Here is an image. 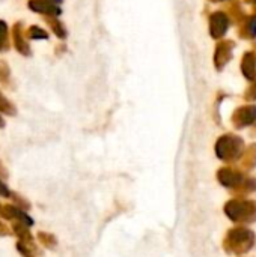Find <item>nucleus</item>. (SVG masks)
I'll return each mask as SVG.
<instances>
[{
	"mask_svg": "<svg viewBox=\"0 0 256 257\" xmlns=\"http://www.w3.org/2000/svg\"><path fill=\"white\" fill-rule=\"evenodd\" d=\"M256 120V107L249 105V107H240L234 116H232V122L237 128H244L252 125Z\"/></svg>",
	"mask_w": 256,
	"mask_h": 257,
	"instance_id": "5",
	"label": "nucleus"
},
{
	"mask_svg": "<svg viewBox=\"0 0 256 257\" xmlns=\"http://www.w3.org/2000/svg\"><path fill=\"white\" fill-rule=\"evenodd\" d=\"M217 181L226 188H237L243 184V175L234 169L223 167L217 172Z\"/></svg>",
	"mask_w": 256,
	"mask_h": 257,
	"instance_id": "4",
	"label": "nucleus"
},
{
	"mask_svg": "<svg viewBox=\"0 0 256 257\" xmlns=\"http://www.w3.org/2000/svg\"><path fill=\"white\" fill-rule=\"evenodd\" d=\"M241 71L246 78L253 80L256 77V57L253 53H246L241 62Z\"/></svg>",
	"mask_w": 256,
	"mask_h": 257,
	"instance_id": "10",
	"label": "nucleus"
},
{
	"mask_svg": "<svg viewBox=\"0 0 256 257\" xmlns=\"http://www.w3.org/2000/svg\"><path fill=\"white\" fill-rule=\"evenodd\" d=\"M8 48V24L0 20V51Z\"/></svg>",
	"mask_w": 256,
	"mask_h": 257,
	"instance_id": "16",
	"label": "nucleus"
},
{
	"mask_svg": "<svg viewBox=\"0 0 256 257\" xmlns=\"http://www.w3.org/2000/svg\"><path fill=\"white\" fill-rule=\"evenodd\" d=\"M243 157V166L246 169H252L256 166V145H252L246 154L241 155Z\"/></svg>",
	"mask_w": 256,
	"mask_h": 257,
	"instance_id": "12",
	"label": "nucleus"
},
{
	"mask_svg": "<svg viewBox=\"0 0 256 257\" xmlns=\"http://www.w3.org/2000/svg\"><path fill=\"white\" fill-rule=\"evenodd\" d=\"M229 27V20L223 12H216L210 18V33L213 38H222Z\"/></svg>",
	"mask_w": 256,
	"mask_h": 257,
	"instance_id": "6",
	"label": "nucleus"
},
{
	"mask_svg": "<svg viewBox=\"0 0 256 257\" xmlns=\"http://www.w3.org/2000/svg\"><path fill=\"white\" fill-rule=\"evenodd\" d=\"M11 235V230L8 229V226L0 220V236H9Z\"/></svg>",
	"mask_w": 256,
	"mask_h": 257,
	"instance_id": "21",
	"label": "nucleus"
},
{
	"mask_svg": "<svg viewBox=\"0 0 256 257\" xmlns=\"http://www.w3.org/2000/svg\"><path fill=\"white\" fill-rule=\"evenodd\" d=\"M0 176H3V178H8V173H6V170L0 166Z\"/></svg>",
	"mask_w": 256,
	"mask_h": 257,
	"instance_id": "23",
	"label": "nucleus"
},
{
	"mask_svg": "<svg viewBox=\"0 0 256 257\" xmlns=\"http://www.w3.org/2000/svg\"><path fill=\"white\" fill-rule=\"evenodd\" d=\"M29 8L35 12L47 14V15H59L60 14V9L54 3H50L47 0H30Z\"/></svg>",
	"mask_w": 256,
	"mask_h": 257,
	"instance_id": "8",
	"label": "nucleus"
},
{
	"mask_svg": "<svg viewBox=\"0 0 256 257\" xmlns=\"http://www.w3.org/2000/svg\"><path fill=\"white\" fill-rule=\"evenodd\" d=\"M2 206H3V205H0V211H2Z\"/></svg>",
	"mask_w": 256,
	"mask_h": 257,
	"instance_id": "27",
	"label": "nucleus"
},
{
	"mask_svg": "<svg viewBox=\"0 0 256 257\" xmlns=\"http://www.w3.org/2000/svg\"><path fill=\"white\" fill-rule=\"evenodd\" d=\"M0 196H3V197H11L12 196V191L5 185V182L0 179Z\"/></svg>",
	"mask_w": 256,
	"mask_h": 257,
	"instance_id": "20",
	"label": "nucleus"
},
{
	"mask_svg": "<svg viewBox=\"0 0 256 257\" xmlns=\"http://www.w3.org/2000/svg\"><path fill=\"white\" fill-rule=\"evenodd\" d=\"M5 126V122H3V119L0 117V128H3Z\"/></svg>",
	"mask_w": 256,
	"mask_h": 257,
	"instance_id": "25",
	"label": "nucleus"
},
{
	"mask_svg": "<svg viewBox=\"0 0 256 257\" xmlns=\"http://www.w3.org/2000/svg\"><path fill=\"white\" fill-rule=\"evenodd\" d=\"M213 2H222V0H213Z\"/></svg>",
	"mask_w": 256,
	"mask_h": 257,
	"instance_id": "26",
	"label": "nucleus"
},
{
	"mask_svg": "<svg viewBox=\"0 0 256 257\" xmlns=\"http://www.w3.org/2000/svg\"><path fill=\"white\" fill-rule=\"evenodd\" d=\"M244 143L238 136L228 134L217 140L216 143V154L223 161H235L243 155Z\"/></svg>",
	"mask_w": 256,
	"mask_h": 257,
	"instance_id": "3",
	"label": "nucleus"
},
{
	"mask_svg": "<svg viewBox=\"0 0 256 257\" xmlns=\"http://www.w3.org/2000/svg\"><path fill=\"white\" fill-rule=\"evenodd\" d=\"M47 2H50V3H54V5H57V3H60L62 0H47Z\"/></svg>",
	"mask_w": 256,
	"mask_h": 257,
	"instance_id": "24",
	"label": "nucleus"
},
{
	"mask_svg": "<svg viewBox=\"0 0 256 257\" xmlns=\"http://www.w3.org/2000/svg\"><path fill=\"white\" fill-rule=\"evenodd\" d=\"M255 244V233L246 227H235L228 230L223 247L231 254H244L252 250Z\"/></svg>",
	"mask_w": 256,
	"mask_h": 257,
	"instance_id": "1",
	"label": "nucleus"
},
{
	"mask_svg": "<svg viewBox=\"0 0 256 257\" xmlns=\"http://www.w3.org/2000/svg\"><path fill=\"white\" fill-rule=\"evenodd\" d=\"M51 27H53V32H54V33H56L59 38H65L66 32H65L63 26H62L59 21H56V20H51Z\"/></svg>",
	"mask_w": 256,
	"mask_h": 257,
	"instance_id": "19",
	"label": "nucleus"
},
{
	"mask_svg": "<svg viewBox=\"0 0 256 257\" xmlns=\"http://www.w3.org/2000/svg\"><path fill=\"white\" fill-rule=\"evenodd\" d=\"M225 214L234 223H253L256 220V202L255 200H243L234 199L225 205Z\"/></svg>",
	"mask_w": 256,
	"mask_h": 257,
	"instance_id": "2",
	"label": "nucleus"
},
{
	"mask_svg": "<svg viewBox=\"0 0 256 257\" xmlns=\"http://www.w3.org/2000/svg\"><path fill=\"white\" fill-rule=\"evenodd\" d=\"M0 111L5 113V114H9V116H15V107L0 93Z\"/></svg>",
	"mask_w": 256,
	"mask_h": 257,
	"instance_id": "15",
	"label": "nucleus"
},
{
	"mask_svg": "<svg viewBox=\"0 0 256 257\" xmlns=\"http://www.w3.org/2000/svg\"><path fill=\"white\" fill-rule=\"evenodd\" d=\"M232 56V44L231 42H222L220 45H217V51H216V66L219 69H222L228 60Z\"/></svg>",
	"mask_w": 256,
	"mask_h": 257,
	"instance_id": "9",
	"label": "nucleus"
},
{
	"mask_svg": "<svg viewBox=\"0 0 256 257\" xmlns=\"http://www.w3.org/2000/svg\"><path fill=\"white\" fill-rule=\"evenodd\" d=\"M247 98L249 99H255L256 98V81L252 84V87L247 90Z\"/></svg>",
	"mask_w": 256,
	"mask_h": 257,
	"instance_id": "22",
	"label": "nucleus"
},
{
	"mask_svg": "<svg viewBox=\"0 0 256 257\" xmlns=\"http://www.w3.org/2000/svg\"><path fill=\"white\" fill-rule=\"evenodd\" d=\"M243 33L246 35V38H253L256 35V18H247L244 26H243Z\"/></svg>",
	"mask_w": 256,
	"mask_h": 257,
	"instance_id": "14",
	"label": "nucleus"
},
{
	"mask_svg": "<svg viewBox=\"0 0 256 257\" xmlns=\"http://www.w3.org/2000/svg\"><path fill=\"white\" fill-rule=\"evenodd\" d=\"M29 35H30L32 39H47L48 38L47 32L44 29H41V27H36V26L29 29Z\"/></svg>",
	"mask_w": 256,
	"mask_h": 257,
	"instance_id": "18",
	"label": "nucleus"
},
{
	"mask_svg": "<svg viewBox=\"0 0 256 257\" xmlns=\"http://www.w3.org/2000/svg\"><path fill=\"white\" fill-rule=\"evenodd\" d=\"M12 232H14L15 236H18L20 242H23L24 245H27L33 253H38L36 245H35V242H33V238H32V235H30V232H29V226H26V224H23V223H20V221H15V223L12 224Z\"/></svg>",
	"mask_w": 256,
	"mask_h": 257,
	"instance_id": "7",
	"label": "nucleus"
},
{
	"mask_svg": "<svg viewBox=\"0 0 256 257\" xmlns=\"http://www.w3.org/2000/svg\"><path fill=\"white\" fill-rule=\"evenodd\" d=\"M11 199L14 200V203H15V206H17V208H20V209H23V211H29L30 203H29L24 197H21V196H20V194H17V193H12Z\"/></svg>",
	"mask_w": 256,
	"mask_h": 257,
	"instance_id": "17",
	"label": "nucleus"
},
{
	"mask_svg": "<svg viewBox=\"0 0 256 257\" xmlns=\"http://www.w3.org/2000/svg\"><path fill=\"white\" fill-rule=\"evenodd\" d=\"M38 241L41 242V245H44L45 248H54L57 245V239L51 235V233H45V232H39L38 233Z\"/></svg>",
	"mask_w": 256,
	"mask_h": 257,
	"instance_id": "13",
	"label": "nucleus"
},
{
	"mask_svg": "<svg viewBox=\"0 0 256 257\" xmlns=\"http://www.w3.org/2000/svg\"><path fill=\"white\" fill-rule=\"evenodd\" d=\"M14 39H15V47H17V50H18L21 54L29 56V54H30L29 45H27V42H26L23 33H21V26H20V24H15V27H14Z\"/></svg>",
	"mask_w": 256,
	"mask_h": 257,
	"instance_id": "11",
	"label": "nucleus"
}]
</instances>
